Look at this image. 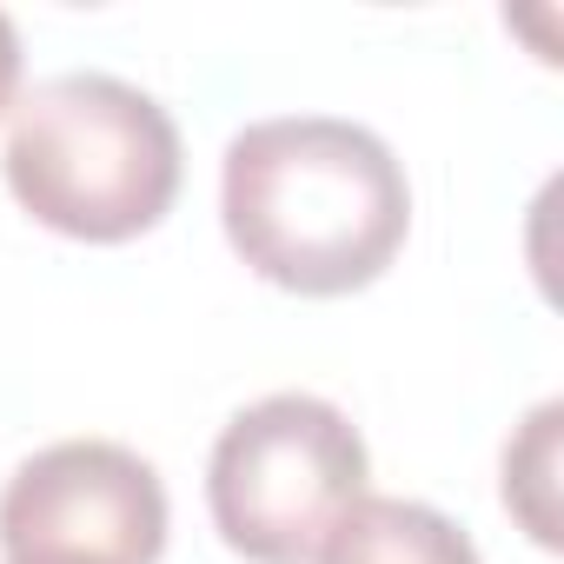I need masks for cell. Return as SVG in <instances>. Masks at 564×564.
I'll return each instance as SVG.
<instances>
[{
  "mask_svg": "<svg viewBox=\"0 0 564 564\" xmlns=\"http://www.w3.org/2000/svg\"><path fill=\"white\" fill-rule=\"evenodd\" d=\"M14 87H21V34H14L8 14H0V113L14 107Z\"/></svg>",
  "mask_w": 564,
  "mask_h": 564,
  "instance_id": "52a82bcc",
  "label": "cell"
},
{
  "mask_svg": "<svg viewBox=\"0 0 564 564\" xmlns=\"http://www.w3.org/2000/svg\"><path fill=\"white\" fill-rule=\"evenodd\" d=\"M8 564H80V557H8Z\"/></svg>",
  "mask_w": 564,
  "mask_h": 564,
  "instance_id": "ba28073f",
  "label": "cell"
},
{
  "mask_svg": "<svg viewBox=\"0 0 564 564\" xmlns=\"http://www.w3.org/2000/svg\"><path fill=\"white\" fill-rule=\"evenodd\" d=\"M366 438L333 399L265 392L219 425L206 511L246 564H313L326 531L366 498Z\"/></svg>",
  "mask_w": 564,
  "mask_h": 564,
  "instance_id": "3957f363",
  "label": "cell"
},
{
  "mask_svg": "<svg viewBox=\"0 0 564 564\" xmlns=\"http://www.w3.org/2000/svg\"><path fill=\"white\" fill-rule=\"evenodd\" d=\"M0 551L80 557V564H160L166 485L120 438L41 445L0 485Z\"/></svg>",
  "mask_w": 564,
  "mask_h": 564,
  "instance_id": "277c9868",
  "label": "cell"
},
{
  "mask_svg": "<svg viewBox=\"0 0 564 564\" xmlns=\"http://www.w3.org/2000/svg\"><path fill=\"white\" fill-rule=\"evenodd\" d=\"M313 564H485L471 531L452 524L438 505L366 491L319 544Z\"/></svg>",
  "mask_w": 564,
  "mask_h": 564,
  "instance_id": "5b68a950",
  "label": "cell"
},
{
  "mask_svg": "<svg viewBox=\"0 0 564 564\" xmlns=\"http://www.w3.org/2000/svg\"><path fill=\"white\" fill-rule=\"evenodd\" d=\"M180 127L120 74H54L21 94L8 127V193L54 232L120 246L153 232L180 199Z\"/></svg>",
  "mask_w": 564,
  "mask_h": 564,
  "instance_id": "7a4b0ae2",
  "label": "cell"
},
{
  "mask_svg": "<svg viewBox=\"0 0 564 564\" xmlns=\"http://www.w3.org/2000/svg\"><path fill=\"white\" fill-rule=\"evenodd\" d=\"M557 419H564V405L557 399H544L524 425H518V438L505 445V511L531 531V544H557Z\"/></svg>",
  "mask_w": 564,
  "mask_h": 564,
  "instance_id": "8992f818",
  "label": "cell"
},
{
  "mask_svg": "<svg viewBox=\"0 0 564 564\" xmlns=\"http://www.w3.org/2000/svg\"><path fill=\"white\" fill-rule=\"evenodd\" d=\"M219 226L279 293L339 300L399 259L412 186L399 153L339 113H272L219 153Z\"/></svg>",
  "mask_w": 564,
  "mask_h": 564,
  "instance_id": "6da1fadb",
  "label": "cell"
}]
</instances>
